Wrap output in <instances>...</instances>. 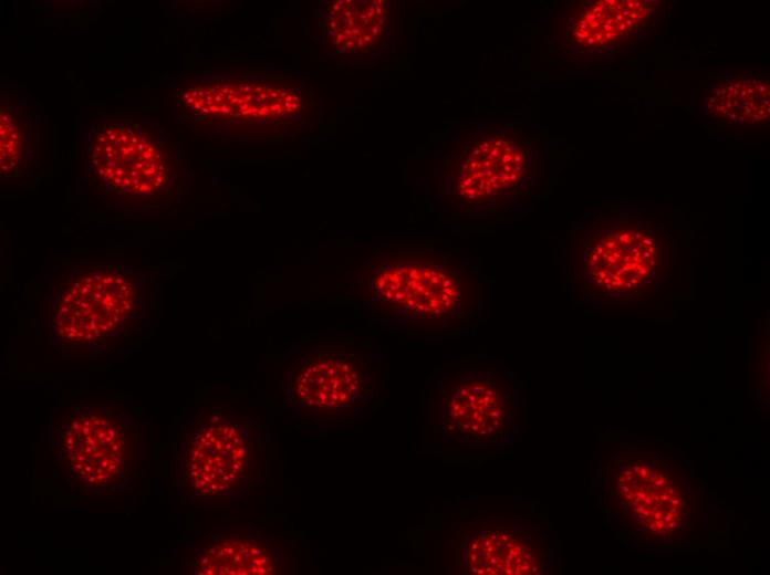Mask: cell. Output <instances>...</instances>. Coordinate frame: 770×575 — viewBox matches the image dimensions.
<instances>
[{"label":"cell","mask_w":770,"mask_h":575,"mask_svg":"<svg viewBox=\"0 0 770 575\" xmlns=\"http://www.w3.org/2000/svg\"><path fill=\"white\" fill-rule=\"evenodd\" d=\"M354 290L375 315L443 330L474 321L481 307L478 272L438 249L378 248L355 270Z\"/></svg>","instance_id":"1"},{"label":"cell","mask_w":770,"mask_h":575,"mask_svg":"<svg viewBox=\"0 0 770 575\" xmlns=\"http://www.w3.org/2000/svg\"><path fill=\"white\" fill-rule=\"evenodd\" d=\"M89 182L108 205L144 212L169 208L183 191L181 163L164 132L128 114L92 119L84 137Z\"/></svg>","instance_id":"2"},{"label":"cell","mask_w":770,"mask_h":575,"mask_svg":"<svg viewBox=\"0 0 770 575\" xmlns=\"http://www.w3.org/2000/svg\"><path fill=\"white\" fill-rule=\"evenodd\" d=\"M147 274L116 263L71 270L51 303L52 343L97 349L131 334L152 305Z\"/></svg>","instance_id":"3"},{"label":"cell","mask_w":770,"mask_h":575,"mask_svg":"<svg viewBox=\"0 0 770 575\" xmlns=\"http://www.w3.org/2000/svg\"><path fill=\"white\" fill-rule=\"evenodd\" d=\"M303 86L283 76H197L176 91L186 119L260 128L270 136L299 128L306 109Z\"/></svg>","instance_id":"4"},{"label":"cell","mask_w":770,"mask_h":575,"mask_svg":"<svg viewBox=\"0 0 770 575\" xmlns=\"http://www.w3.org/2000/svg\"><path fill=\"white\" fill-rule=\"evenodd\" d=\"M137 426L111 405L82 402L59 422L56 453L77 490L104 493L128 484L138 466Z\"/></svg>","instance_id":"5"},{"label":"cell","mask_w":770,"mask_h":575,"mask_svg":"<svg viewBox=\"0 0 770 575\" xmlns=\"http://www.w3.org/2000/svg\"><path fill=\"white\" fill-rule=\"evenodd\" d=\"M259 456V437L246 417L208 408L194 418L183 438L184 490L201 499L237 495L253 480Z\"/></svg>","instance_id":"6"},{"label":"cell","mask_w":770,"mask_h":575,"mask_svg":"<svg viewBox=\"0 0 770 575\" xmlns=\"http://www.w3.org/2000/svg\"><path fill=\"white\" fill-rule=\"evenodd\" d=\"M430 400L444 431L454 439L472 442L499 439L514 412L511 385L495 367H460L443 373Z\"/></svg>","instance_id":"7"},{"label":"cell","mask_w":770,"mask_h":575,"mask_svg":"<svg viewBox=\"0 0 770 575\" xmlns=\"http://www.w3.org/2000/svg\"><path fill=\"white\" fill-rule=\"evenodd\" d=\"M376 376L370 355L348 346L313 349L303 358L291 383L300 408L320 416L361 411L371 400Z\"/></svg>","instance_id":"8"},{"label":"cell","mask_w":770,"mask_h":575,"mask_svg":"<svg viewBox=\"0 0 770 575\" xmlns=\"http://www.w3.org/2000/svg\"><path fill=\"white\" fill-rule=\"evenodd\" d=\"M657 261L653 237L632 228L591 232L580 241L575 278L595 294L625 293L649 280Z\"/></svg>","instance_id":"9"},{"label":"cell","mask_w":770,"mask_h":575,"mask_svg":"<svg viewBox=\"0 0 770 575\" xmlns=\"http://www.w3.org/2000/svg\"><path fill=\"white\" fill-rule=\"evenodd\" d=\"M523 147L504 134H483L457 156L448 170L449 194L466 207L500 202L523 180Z\"/></svg>","instance_id":"10"},{"label":"cell","mask_w":770,"mask_h":575,"mask_svg":"<svg viewBox=\"0 0 770 575\" xmlns=\"http://www.w3.org/2000/svg\"><path fill=\"white\" fill-rule=\"evenodd\" d=\"M527 535L500 518L462 523L454 544L456 562L465 573L511 575L537 573L535 552Z\"/></svg>","instance_id":"11"},{"label":"cell","mask_w":770,"mask_h":575,"mask_svg":"<svg viewBox=\"0 0 770 575\" xmlns=\"http://www.w3.org/2000/svg\"><path fill=\"white\" fill-rule=\"evenodd\" d=\"M387 19L384 0H336L319 12V24L337 52L357 55L374 46Z\"/></svg>","instance_id":"12"},{"label":"cell","mask_w":770,"mask_h":575,"mask_svg":"<svg viewBox=\"0 0 770 575\" xmlns=\"http://www.w3.org/2000/svg\"><path fill=\"white\" fill-rule=\"evenodd\" d=\"M191 571L207 575L275 574L280 571V560L274 550L261 541L227 536L197 551Z\"/></svg>","instance_id":"13"},{"label":"cell","mask_w":770,"mask_h":575,"mask_svg":"<svg viewBox=\"0 0 770 575\" xmlns=\"http://www.w3.org/2000/svg\"><path fill=\"white\" fill-rule=\"evenodd\" d=\"M653 7V2L642 0L595 1L574 20L572 36L587 48L610 44L644 23Z\"/></svg>","instance_id":"14"},{"label":"cell","mask_w":770,"mask_h":575,"mask_svg":"<svg viewBox=\"0 0 770 575\" xmlns=\"http://www.w3.org/2000/svg\"><path fill=\"white\" fill-rule=\"evenodd\" d=\"M709 113L731 124H758L769 118V82L741 77L724 82L709 94Z\"/></svg>","instance_id":"15"},{"label":"cell","mask_w":770,"mask_h":575,"mask_svg":"<svg viewBox=\"0 0 770 575\" xmlns=\"http://www.w3.org/2000/svg\"><path fill=\"white\" fill-rule=\"evenodd\" d=\"M1 180L9 181L29 171L35 157L31 114L15 94L1 98Z\"/></svg>","instance_id":"16"}]
</instances>
